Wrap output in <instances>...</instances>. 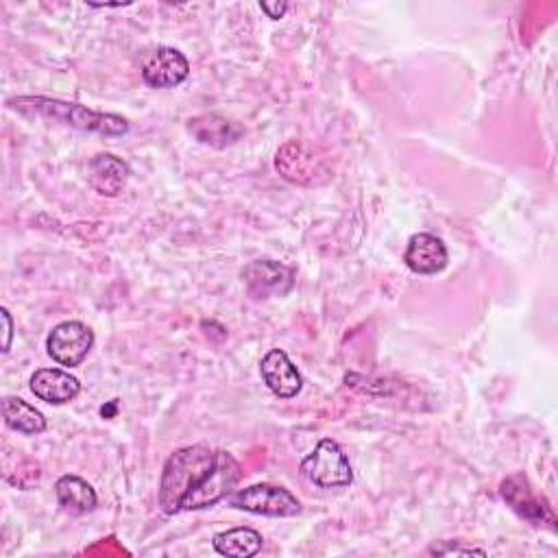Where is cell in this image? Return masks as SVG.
<instances>
[{
    "mask_svg": "<svg viewBox=\"0 0 558 558\" xmlns=\"http://www.w3.org/2000/svg\"><path fill=\"white\" fill-rule=\"evenodd\" d=\"M10 108L18 110L25 116H38L53 123H62L66 127L79 132H92L101 136H125L129 132V123L116 114L92 112L79 103H66L60 99L47 97H21L10 101Z\"/></svg>",
    "mask_w": 558,
    "mask_h": 558,
    "instance_id": "1",
    "label": "cell"
},
{
    "mask_svg": "<svg viewBox=\"0 0 558 558\" xmlns=\"http://www.w3.org/2000/svg\"><path fill=\"white\" fill-rule=\"evenodd\" d=\"M216 462V454L203 445L177 449L164 464L160 484V506L166 514L182 510V499L197 488Z\"/></svg>",
    "mask_w": 558,
    "mask_h": 558,
    "instance_id": "2",
    "label": "cell"
},
{
    "mask_svg": "<svg viewBox=\"0 0 558 558\" xmlns=\"http://www.w3.org/2000/svg\"><path fill=\"white\" fill-rule=\"evenodd\" d=\"M301 473L321 488H343L354 480L347 454L332 438H323L314 447V451L301 462Z\"/></svg>",
    "mask_w": 558,
    "mask_h": 558,
    "instance_id": "3",
    "label": "cell"
},
{
    "mask_svg": "<svg viewBox=\"0 0 558 558\" xmlns=\"http://www.w3.org/2000/svg\"><path fill=\"white\" fill-rule=\"evenodd\" d=\"M275 169L286 182L299 186H317L330 177L327 162L319 149L299 140H293L277 151Z\"/></svg>",
    "mask_w": 558,
    "mask_h": 558,
    "instance_id": "4",
    "label": "cell"
},
{
    "mask_svg": "<svg viewBox=\"0 0 558 558\" xmlns=\"http://www.w3.org/2000/svg\"><path fill=\"white\" fill-rule=\"evenodd\" d=\"M240 478V467L227 451H216V462L203 482L182 499V510H199L214 506L232 493Z\"/></svg>",
    "mask_w": 558,
    "mask_h": 558,
    "instance_id": "5",
    "label": "cell"
},
{
    "mask_svg": "<svg viewBox=\"0 0 558 558\" xmlns=\"http://www.w3.org/2000/svg\"><path fill=\"white\" fill-rule=\"evenodd\" d=\"M230 501L234 508L266 517H295L301 512V501L288 488L273 484L247 486L236 491Z\"/></svg>",
    "mask_w": 558,
    "mask_h": 558,
    "instance_id": "6",
    "label": "cell"
},
{
    "mask_svg": "<svg viewBox=\"0 0 558 558\" xmlns=\"http://www.w3.org/2000/svg\"><path fill=\"white\" fill-rule=\"evenodd\" d=\"M95 345V332L79 321H64L53 327L47 340L49 356L62 367H79Z\"/></svg>",
    "mask_w": 558,
    "mask_h": 558,
    "instance_id": "7",
    "label": "cell"
},
{
    "mask_svg": "<svg viewBox=\"0 0 558 558\" xmlns=\"http://www.w3.org/2000/svg\"><path fill=\"white\" fill-rule=\"evenodd\" d=\"M188 75H190V64L186 55L171 47H162L153 51L142 66L145 84L158 90L177 88L188 79Z\"/></svg>",
    "mask_w": 558,
    "mask_h": 558,
    "instance_id": "8",
    "label": "cell"
},
{
    "mask_svg": "<svg viewBox=\"0 0 558 558\" xmlns=\"http://www.w3.org/2000/svg\"><path fill=\"white\" fill-rule=\"evenodd\" d=\"M245 284L256 299H266L271 295L290 293L295 280L293 271L275 260H256L243 271Z\"/></svg>",
    "mask_w": 558,
    "mask_h": 558,
    "instance_id": "9",
    "label": "cell"
},
{
    "mask_svg": "<svg viewBox=\"0 0 558 558\" xmlns=\"http://www.w3.org/2000/svg\"><path fill=\"white\" fill-rule=\"evenodd\" d=\"M260 373H262V380L269 386V390L282 399L297 397L303 386L301 373L297 371V367L290 362V358L282 349H271L262 358Z\"/></svg>",
    "mask_w": 558,
    "mask_h": 558,
    "instance_id": "10",
    "label": "cell"
},
{
    "mask_svg": "<svg viewBox=\"0 0 558 558\" xmlns=\"http://www.w3.org/2000/svg\"><path fill=\"white\" fill-rule=\"evenodd\" d=\"M449 253L441 238L432 234H414L408 240L404 262L412 273L419 275H436L447 266Z\"/></svg>",
    "mask_w": 558,
    "mask_h": 558,
    "instance_id": "11",
    "label": "cell"
},
{
    "mask_svg": "<svg viewBox=\"0 0 558 558\" xmlns=\"http://www.w3.org/2000/svg\"><path fill=\"white\" fill-rule=\"evenodd\" d=\"M188 132L195 136V140H199L201 145L212 147V149H227L245 136L243 125H238L225 116H219V114L195 116L188 123Z\"/></svg>",
    "mask_w": 558,
    "mask_h": 558,
    "instance_id": "12",
    "label": "cell"
},
{
    "mask_svg": "<svg viewBox=\"0 0 558 558\" xmlns=\"http://www.w3.org/2000/svg\"><path fill=\"white\" fill-rule=\"evenodd\" d=\"M32 390L38 399L62 406L82 393V382L62 369H40L32 377Z\"/></svg>",
    "mask_w": 558,
    "mask_h": 558,
    "instance_id": "13",
    "label": "cell"
},
{
    "mask_svg": "<svg viewBox=\"0 0 558 558\" xmlns=\"http://www.w3.org/2000/svg\"><path fill=\"white\" fill-rule=\"evenodd\" d=\"M129 175V164L112 153H101L90 162V184L103 197H119Z\"/></svg>",
    "mask_w": 558,
    "mask_h": 558,
    "instance_id": "14",
    "label": "cell"
},
{
    "mask_svg": "<svg viewBox=\"0 0 558 558\" xmlns=\"http://www.w3.org/2000/svg\"><path fill=\"white\" fill-rule=\"evenodd\" d=\"M55 493H58L60 506L71 514L92 512L99 501L92 484H88L79 475H62L55 484Z\"/></svg>",
    "mask_w": 558,
    "mask_h": 558,
    "instance_id": "15",
    "label": "cell"
},
{
    "mask_svg": "<svg viewBox=\"0 0 558 558\" xmlns=\"http://www.w3.org/2000/svg\"><path fill=\"white\" fill-rule=\"evenodd\" d=\"M262 534L253 528H232L225 532H219L212 541L214 549L223 556L234 558H251L262 549Z\"/></svg>",
    "mask_w": 558,
    "mask_h": 558,
    "instance_id": "16",
    "label": "cell"
},
{
    "mask_svg": "<svg viewBox=\"0 0 558 558\" xmlns=\"http://www.w3.org/2000/svg\"><path fill=\"white\" fill-rule=\"evenodd\" d=\"M3 417L12 430L27 434V436H36L47 430L45 414L36 406H32L29 401H25L21 397L3 399Z\"/></svg>",
    "mask_w": 558,
    "mask_h": 558,
    "instance_id": "17",
    "label": "cell"
},
{
    "mask_svg": "<svg viewBox=\"0 0 558 558\" xmlns=\"http://www.w3.org/2000/svg\"><path fill=\"white\" fill-rule=\"evenodd\" d=\"M501 495L504 499L525 519H543V512L545 514H551L545 506H541L536 499L530 497V491L523 488L521 484V478H510L501 484Z\"/></svg>",
    "mask_w": 558,
    "mask_h": 558,
    "instance_id": "18",
    "label": "cell"
},
{
    "mask_svg": "<svg viewBox=\"0 0 558 558\" xmlns=\"http://www.w3.org/2000/svg\"><path fill=\"white\" fill-rule=\"evenodd\" d=\"M430 551L432 554H480V556H484L486 551L484 549H478V547H464V545H449V547H441V545H434V547H430Z\"/></svg>",
    "mask_w": 558,
    "mask_h": 558,
    "instance_id": "19",
    "label": "cell"
},
{
    "mask_svg": "<svg viewBox=\"0 0 558 558\" xmlns=\"http://www.w3.org/2000/svg\"><path fill=\"white\" fill-rule=\"evenodd\" d=\"M260 10L273 18V21H280L284 18V14L288 12V3H260Z\"/></svg>",
    "mask_w": 558,
    "mask_h": 558,
    "instance_id": "20",
    "label": "cell"
},
{
    "mask_svg": "<svg viewBox=\"0 0 558 558\" xmlns=\"http://www.w3.org/2000/svg\"><path fill=\"white\" fill-rule=\"evenodd\" d=\"M0 314H3V321H5V345H3V354L10 351L12 347V338H14V321H12V314L8 308L0 310Z\"/></svg>",
    "mask_w": 558,
    "mask_h": 558,
    "instance_id": "21",
    "label": "cell"
}]
</instances>
